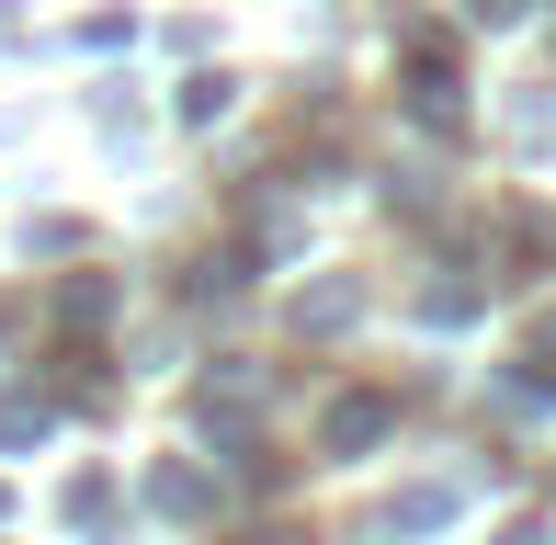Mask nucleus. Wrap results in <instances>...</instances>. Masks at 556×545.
Segmentation results:
<instances>
[{
	"mask_svg": "<svg viewBox=\"0 0 556 545\" xmlns=\"http://www.w3.org/2000/svg\"><path fill=\"white\" fill-rule=\"evenodd\" d=\"M409 114H420L432 137H454V46H443V35L409 46Z\"/></svg>",
	"mask_w": 556,
	"mask_h": 545,
	"instance_id": "obj_1",
	"label": "nucleus"
},
{
	"mask_svg": "<svg viewBox=\"0 0 556 545\" xmlns=\"http://www.w3.org/2000/svg\"><path fill=\"white\" fill-rule=\"evenodd\" d=\"M387 432H397V409H387V398H341V409H330V432H318V443H330V455H375Z\"/></svg>",
	"mask_w": 556,
	"mask_h": 545,
	"instance_id": "obj_2",
	"label": "nucleus"
},
{
	"mask_svg": "<svg viewBox=\"0 0 556 545\" xmlns=\"http://www.w3.org/2000/svg\"><path fill=\"white\" fill-rule=\"evenodd\" d=\"M352 318H364V284H352V272H330V284H307V295H295V330H318V341L352 330Z\"/></svg>",
	"mask_w": 556,
	"mask_h": 545,
	"instance_id": "obj_3",
	"label": "nucleus"
},
{
	"mask_svg": "<svg viewBox=\"0 0 556 545\" xmlns=\"http://www.w3.org/2000/svg\"><path fill=\"white\" fill-rule=\"evenodd\" d=\"M148 500H160L170 523H205V511H216V489H205V466H160V478H148Z\"/></svg>",
	"mask_w": 556,
	"mask_h": 545,
	"instance_id": "obj_4",
	"label": "nucleus"
},
{
	"mask_svg": "<svg viewBox=\"0 0 556 545\" xmlns=\"http://www.w3.org/2000/svg\"><path fill=\"white\" fill-rule=\"evenodd\" d=\"M103 318H114V284H103V272L58 284V330H103Z\"/></svg>",
	"mask_w": 556,
	"mask_h": 545,
	"instance_id": "obj_5",
	"label": "nucleus"
},
{
	"mask_svg": "<svg viewBox=\"0 0 556 545\" xmlns=\"http://www.w3.org/2000/svg\"><path fill=\"white\" fill-rule=\"evenodd\" d=\"M58 511H68V523H80V534H103V523H114V478H103V466H80Z\"/></svg>",
	"mask_w": 556,
	"mask_h": 545,
	"instance_id": "obj_6",
	"label": "nucleus"
},
{
	"mask_svg": "<svg viewBox=\"0 0 556 545\" xmlns=\"http://www.w3.org/2000/svg\"><path fill=\"white\" fill-rule=\"evenodd\" d=\"M454 523V489H397V511H387V534H443Z\"/></svg>",
	"mask_w": 556,
	"mask_h": 545,
	"instance_id": "obj_7",
	"label": "nucleus"
},
{
	"mask_svg": "<svg viewBox=\"0 0 556 545\" xmlns=\"http://www.w3.org/2000/svg\"><path fill=\"white\" fill-rule=\"evenodd\" d=\"M227 103H239V80H216V68H205V80H182V126H216Z\"/></svg>",
	"mask_w": 556,
	"mask_h": 545,
	"instance_id": "obj_8",
	"label": "nucleus"
},
{
	"mask_svg": "<svg viewBox=\"0 0 556 545\" xmlns=\"http://www.w3.org/2000/svg\"><path fill=\"white\" fill-rule=\"evenodd\" d=\"M466 307H477V284H432V295H420V318H432V330H454Z\"/></svg>",
	"mask_w": 556,
	"mask_h": 545,
	"instance_id": "obj_9",
	"label": "nucleus"
},
{
	"mask_svg": "<svg viewBox=\"0 0 556 545\" xmlns=\"http://www.w3.org/2000/svg\"><path fill=\"white\" fill-rule=\"evenodd\" d=\"M522 12H534V0H466V23H489V35H500V23H522Z\"/></svg>",
	"mask_w": 556,
	"mask_h": 545,
	"instance_id": "obj_10",
	"label": "nucleus"
},
{
	"mask_svg": "<svg viewBox=\"0 0 556 545\" xmlns=\"http://www.w3.org/2000/svg\"><path fill=\"white\" fill-rule=\"evenodd\" d=\"M500 545H556V534H545V523H511V534H500Z\"/></svg>",
	"mask_w": 556,
	"mask_h": 545,
	"instance_id": "obj_11",
	"label": "nucleus"
},
{
	"mask_svg": "<svg viewBox=\"0 0 556 545\" xmlns=\"http://www.w3.org/2000/svg\"><path fill=\"white\" fill-rule=\"evenodd\" d=\"M0 12H12V0H0Z\"/></svg>",
	"mask_w": 556,
	"mask_h": 545,
	"instance_id": "obj_12",
	"label": "nucleus"
}]
</instances>
